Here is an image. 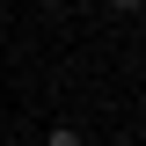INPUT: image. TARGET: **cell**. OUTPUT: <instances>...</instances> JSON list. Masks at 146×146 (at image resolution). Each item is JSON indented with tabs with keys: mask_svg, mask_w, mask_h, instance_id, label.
I'll return each mask as SVG.
<instances>
[{
	"mask_svg": "<svg viewBox=\"0 0 146 146\" xmlns=\"http://www.w3.org/2000/svg\"><path fill=\"white\" fill-rule=\"evenodd\" d=\"M110 7H124V15H131V7H146V0H110Z\"/></svg>",
	"mask_w": 146,
	"mask_h": 146,
	"instance_id": "2",
	"label": "cell"
},
{
	"mask_svg": "<svg viewBox=\"0 0 146 146\" xmlns=\"http://www.w3.org/2000/svg\"><path fill=\"white\" fill-rule=\"evenodd\" d=\"M44 146H80V131H73V124H51V139H44Z\"/></svg>",
	"mask_w": 146,
	"mask_h": 146,
	"instance_id": "1",
	"label": "cell"
}]
</instances>
